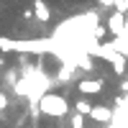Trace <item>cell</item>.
<instances>
[{
	"label": "cell",
	"mask_w": 128,
	"mask_h": 128,
	"mask_svg": "<svg viewBox=\"0 0 128 128\" xmlns=\"http://www.w3.org/2000/svg\"><path fill=\"white\" fill-rule=\"evenodd\" d=\"M3 69H5V59L0 56V72H3Z\"/></svg>",
	"instance_id": "cell-10"
},
{
	"label": "cell",
	"mask_w": 128,
	"mask_h": 128,
	"mask_svg": "<svg viewBox=\"0 0 128 128\" xmlns=\"http://www.w3.org/2000/svg\"><path fill=\"white\" fill-rule=\"evenodd\" d=\"M77 90L84 98H87V95H98V92H102V80L100 77H82L77 82Z\"/></svg>",
	"instance_id": "cell-4"
},
{
	"label": "cell",
	"mask_w": 128,
	"mask_h": 128,
	"mask_svg": "<svg viewBox=\"0 0 128 128\" xmlns=\"http://www.w3.org/2000/svg\"><path fill=\"white\" fill-rule=\"evenodd\" d=\"M31 8H34V16H36V20L38 23H49L51 20V8L46 5V0H34V3H31Z\"/></svg>",
	"instance_id": "cell-5"
},
{
	"label": "cell",
	"mask_w": 128,
	"mask_h": 128,
	"mask_svg": "<svg viewBox=\"0 0 128 128\" xmlns=\"http://www.w3.org/2000/svg\"><path fill=\"white\" fill-rule=\"evenodd\" d=\"M108 31L115 36V38H123L126 36V31H128V18H126V13H118V10H113V13L108 16Z\"/></svg>",
	"instance_id": "cell-2"
},
{
	"label": "cell",
	"mask_w": 128,
	"mask_h": 128,
	"mask_svg": "<svg viewBox=\"0 0 128 128\" xmlns=\"http://www.w3.org/2000/svg\"><path fill=\"white\" fill-rule=\"evenodd\" d=\"M8 105H10V102H8V95H5V92H0V110H5Z\"/></svg>",
	"instance_id": "cell-8"
},
{
	"label": "cell",
	"mask_w": 128,
	"mask_h": 128,
	"mask_svg": "<svg viewBox=\"0 0 128 128\" xmlns=\"http://www.w3.org/2000/svg\"><path fill=\"white\" fill-rule=\"evenodd\" d=\"M90 118H92L95 123H102V126H113V120H115V108H110V105H95Z\"/></svg>",
	"instance_id": "cell-3"
},
{
	"label": "cell",
	"mask_w": 128,
	"mask_h": 128,
	"mask_svg": "<svg viewBox=\"0 0 128 128\" xmlns=\"http://www.w3.org/2000/svg\"><path fill=\"white\" fill-rule=\"evenodd\" d=\"M98 5H102V8H113V10H115V3H113V0H98Z\"/></svg>",
	"instance_id": "cell-9"
},
{
	"label": "cell",
	"mask_w": 128,
	"mask_h": 128,
	"mask_svg": "<svg viewBox=\"0 0 128 128\" xmlns=\"http://www.w3.org/2000/svg\"><path fill=\"white\" fill-rule=\"evenodd\" d=\"M92 108L95 105L87 100V98H80L77 102H74V113H80V115H84V118H87V115H92Z\"/></svg>",
	"instance_id": "cell-6"
},
{
	"label": "cell",
	"mask_w": 128,
	"mask_h": 128,
	"mask_svg": "<svg viewBox=\"0 0 128 128\" xmlns=\"http://www.w3.org/2000/svg\"><path fill=\"white\" fill-rule=\"evenodd\" d=\"M38 110L41 115L46 118H64L69 113V100L64 95H56V92H46L44 98L38 100Z\"/></svg>",
	"instance_id": "cell-1"
},
{
	"label": "cell",
	"mask_w": 128,
	"mask_h": 128,
	"mask_svg": "<svg viewBox=\"0 0 128 128\" xmlns=\"http://www.w3.org/2000/svg\"><path fill=\"white\" fill-rule=\"evenodd\" d=\"M0 120H3V110H0Z\"/></svg>",
	"instance_id": "cell-11"
},
{
	"label": "cell",
	"mask_w": 128,
	"mask_h": 128,
	"mask_svg": "<svg viewBox=\"0 0 128 128\" xmlns=\"http://www.w3.org/2000/svg\"><path fill=\"white\" fill-rule=\"evenodd\" d=\"M69 126H72V128H84V115L74 113V115H72V120H69Z\"/></svg>",
	"instance_id": "cell-7"
}]
</instances>
